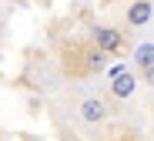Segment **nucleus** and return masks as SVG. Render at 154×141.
Listing matches in <instances>:
<instances>
[{"label": "nucleus", "mask_w": 154, "mask_h": 141, "mask_svg": "<svg viewBox=\"0 0 154 141\" xmlns=\"http://www.w3.org/2000/svg\"><path fill=\"white\" fill-rule=\"evenodd\" d=\"M141 84H144V88H154V67L151 71H141Z\"/></svg>", "instance_id": "0eeeda50"}, {"label": "nucleus", "mask_w": 154, "mask_h": 141, "mask_svg": "<svg viewBox=\"0 0 154 141\" xmlns=\"http://www.w3.org/2000/svg\"><path fill=\"white\" fill-rule=\"evenodd\" d=\"M151 17H154L151 0H131V7H127V14H124L127 27H147V24H151Z\"/></svg>", "instance_id": "f03ea898"}, {"label": "nucleus", "mask_w": 154, "mask_h": 141, "mask_svg": "<svg viewBox=\"0 0 154 141\" xmlns=\"http://www.w3.org/2000/svg\"><path fill=\"white\" fill-rule=\"evenodd\" d=\"M94 47L107 50V54H121L124 37H121V30H114V27H107V24H97V27H94Z\"/></svg>", "instance_id": "f257e3e1"}, {"label": "nucleus", "mask_w": 154, "mask_h": 141, "mask_svg": "<svg viewBox=\"0 0 154 141\" xmlns=\"http://www.w3.org/2000/svg\"><path fill=\"white\" fill-rule=\"evenodd\" d=\"M107 57H111L107 50H100V47H91V50H87V57H84V64H87L91 71H104Z\"/></svg>", "instance_id": "423d86ee"}, {"label": "nucleus", "mask_w": 154, "mask_h": 141, "mask_svg": "<svg viewBox=\"0 0 154 141\" xmlns=\"http://www.w3.org/2000/svg\"><path fill=\"white\" fill-rule=\"evenodd\" d=\"M81 118L87 124H100V121L107 118V104L100 101V98H84L81 101Z\"/></svg>", "instance_id": "7ed1b4c3"}, {"label": "nucleus", "mask_w": 154, "mask_h": 141, "mask_svg": "<svg viewBox=\"0 0 154 141\" xmlns=\"http://www.w3.org/2000/svg\"><path fill=\"white\" fill-rule=\"evenodd\" d=\"M131 61H134V67H137V71H151V67H154V44H151V40L137 44V47H134V54H131Z\"/></svg>", "instance_id": "39448f33"}, {"label": "nucleus", "mask_w": 154, "mask_h": 141, "mask_svg": "<svg viewBox=\"0 0 154 141\" xmlns=\"http://www.w3.org/2000/svg\"><path fill=\"white\" fill-rule=\"evenodd\" d=\"M134 88H137V77H134L131 71H124V74L111 77V94H114L117 101H127V98L134 94Z\"/></svg>", "instance_id": "20e7f679"}]
</instances>
